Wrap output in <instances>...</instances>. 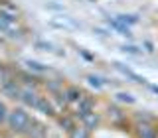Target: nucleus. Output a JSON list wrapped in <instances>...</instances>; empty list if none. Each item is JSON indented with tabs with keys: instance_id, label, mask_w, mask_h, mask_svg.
I'll return each instance as SVG.
<instances>
[{
	"instance_id": "1",
	"label": "nucleus",
	"mask_w": 158,
	"mask_h": 138,
	"mask_svg": "<svg viewBox=\"0 0 158 138\" xmlns=\"http://www.w3.org/2000/svg\"><path fill=\"white\" fill-rule=\"evenodd\" d=\"M8 124L12 130H16V132H22V130H26V128L30 126V116H28V112L24 111V108H16V111H12L8 115Z\"/></svg>"
},
{
	"instance_id": "2",
	"label": "nucleus",
	"mask_w": 158,
	"mask_h": 138,
	"mask_svg": "<svg viewBox=\"0 0 158 138\" xmlns=\"http://www.w3.org/2000/svg\"><path fill=\"white\" fill-rule=\"evenodd\" d=\"M136 132H138V138H158V132L148 122H138Z\"/></svg>"
},
{
	"instance_id": "3",
	"label": "nucleus",
	"mask_w": 158,
	"mask_h": 138,
	"mask_svg": "<svg viewBox=\"0 0 158 138\" xmlns=\"http://www.w3.org/2000/svg\"><path fill=\"white\" fill-rule=\"evenodd\" d=\"M91 108H93V101H91V99H85V97H83L81 101H79V108H77V115H79V116H85L87 112H93Z\"/></svg>"
},
{
	"instance_id": "4",
	"label": "nucleus",
	"mask_w": 158,
	"mask_h": 138,
	"mask_svg": "<svg viewBox=\"0 0 158 138\" xmlns=\"http://www.w3.org/2000/svg\"><path fill=\"white\" fill-rule=\"evenodd\" d=\"M83 118V124H85L87 130H91V128H95L97 126V122H99V116L95 115V112H87L85 116H81Z\"/></svg>"
},
{
	"instance_id": "5",
	"label": "nucleus",
	"mask_w": 158,
	"mask_h": 138,
	"mask_svg": "<svg viewBox=\"0 0 158 138\" xmlns=\"http://www.w3.org/2000/svg\"><path fill=\"white\" fill-rule=\"evenodd\" d=\"M65 97H67V101H77V103L83 99L81 91H79L77 87H69V89H65Z\"/></svg>"
},
{
	"instance_id": "6",
	"label": "nucleus",
	"mask_w": 158,
	"mask_h": 138,
	"mask_svg": "<svg viewBox=\"0 0 158 138\" xmlns=\"http://www.w3.org/2000/svg\"><path fill=\"white\" fill-rule=\"evenodd\" d=\"M36 108H38V111H42V112H46V115H53V107H52V103H48L44 97L38 101Z\"/></svg>"
},
{
	"instance_id": "7",
	"label": "nucleus",
	"mask_w": 158,
	"mask_h": 138,
	"mask_svg": "<svg viewBox=\"0 0 158 138\" xmlns=\"http://www.w3.org/2000/svg\"><path fill=\"white\" fill-rule=\"evenodd\" d=\"M22 99H24V101L28 103V105H32L34 108H36L38 101H40V99H42V97H38L36 93H32V91H24V93H22Z\"/></svg>"
},
{
	"instance_id": "8",
	"label": "nucleus",
	"mask_w": 158,
	"mask_h": 138,
	"mask_svg": "<svg viewBox=\"0 0 158 138\" xmlns=\"http://www.w3.org/2000/svg\"><path fill=\"white\" fill-rule=\"evenodd\" d=\"M71 138H89V130H87L85 126H83V128L75 126V128L71 130Z\"/></svg>"
},
{
	"instance_id": "9",
	"label": "nucleus",
	"mask_w": 158,
	"mask_h": 138,
	"mask_svg": "<svg viewBox=\"0 0 158 138\" xmlns=\"http://www.w3.org/2000/svg\"><path fill=\"white\" fill-rule=\"evenodd\" d=\"M117 97H118V101H127V103H132V101H135L131 95H125V93H121V95H117Z\"/></svg>"
},
{
	"instance_id": "10",
	"label": "nucleus",
	"mask_w": 158,
	"mask_h": 138,
	"mask_svg": "<svg viewBox=\"0 0 158 138\" xmlns=\"http://www.w3.org/2000/svg\"><path fill=\"white\" fill-rule=\"evenodd\" d=\"M4 118H6V108H4V105L0 103V122H2Z\"/></svg>"
}]
</instances>
